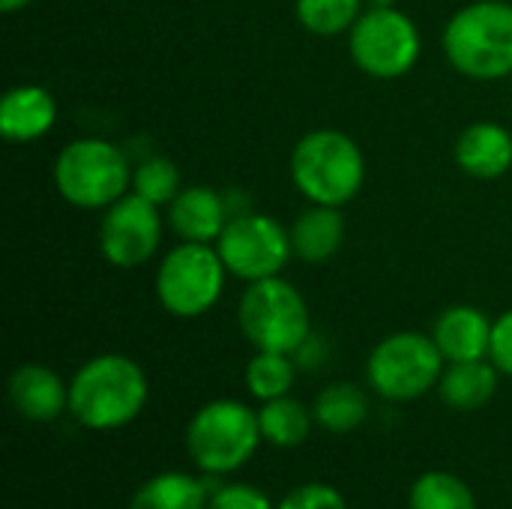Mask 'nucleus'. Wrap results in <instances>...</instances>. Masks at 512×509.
I'll list each match as a JSON object with an SVG mask.
<instances>
[{"label":"nucleus","mask_w":512,"mask_h":509,"mask_svg":"<svg viewBox=\"0 0 512 509\" xmlns=\"http://www.w3.org/2000/svg\"><path fill=\"white\" fill-rule=\"evenodd\" d=\"M315 423L324 429V432H333V435H348L354 429H360L369 417V399L366 393L357 387V384H330L318 393L315 399Z\"/></svg>","instance_id":"aec40b11"},{"label":"nucleus","mask_w":512,"mask_h":509,"mask_svg":"<svg viewBox=\"0 0 512 509\" xmlns=\"http://www.w3.org/2000/svg\"><path fill=\"white\" fill-rule=\"evenodd\" d=\"M33 0H0V12H6V15H12V12H21V9H27Z\"/></svg>","instance_id":"c85d7f7f"},{"label":"nucleus","mask_w":512,"mask_h":509,"mask_svg":"<svg viewBox=\"0 0 512 509\" xmlns=\"http://www.w3.org/2000/svg\"><path fill=\"white\" fill-rule=\"evenodd\" d=\"M258 423H261L264 441H270L273 447L291 450V447H300L309 438L315 414L300 399H294L288 393V396L264 402L261 411H258Z\"/></svg>","instance_id":"412c9836"},{"label":"nucleus","mask_w":512,"mask_h":509,"mask_svg":"<svg viewBox=\"0 0 512 509\" xmlns=\"http://www.w3.org/2000/svg\"><path fill=\"white\" fill-rule=\"evenodd\" d=\"M498 375L501 369L492 360H465V363H447L444 375L438 381V393L447 408L456 411H477L492 402L498 393Z\"/></svg>","instance_id":"a211bd4d"},{"label":"nucleus","mask_w":512,"mask_h":509,"mask_svg":"<svg viewBox=\"0 0 512 509\" xmlns=\"http://www.w3.org/2000/svg\"><path fill=\"white\" fill-rule=\"evenodd\" d=\"M264 441L258 411L237 399H213L186 426V453L207 474L243 468Z\"/></svg>","instance_id":"423d86ee"},{"label":"nucleus","mask_w":512,"mask_h":509,"mask_svg":"<svg viewBox=\"0 0 512 509\" xmlns=\"http://www.w3.org/2000/svg\"><path fill=\"white\" fill-rule=\"evenodd\" d=\"M231 219L225 195L210 186H183L168 204V228L189 243H216Z\"/></svg>","instance_id":"f8f14e48"},{"label":"nucleus","mask_w":512,"mask_h":509,"mask_svg":"<svg viewBox=\"0 0 512 509\" xmlns=\"http://www.w3.org/2000/svg\"><path fill=\"white\" fill-rule=\"evenodd\" d=\"M225 261L216 243H189L180 240L165 252L156 270V300L174 318H201L207 315L225 291Z\"/></svg>","instance_id":"0eeeda50"},{"label":"nucleus","mask_w":512,"mask_h":509,"mask_svg":"<svg viewBox=\"0 0 512 509\" xmlns=\"http://www.w3.org/2000/svg\"><path fill=\"white\" fill-rule=\"evenodd\" d=\"M207 509H276L270 504V498L255 489V486H246V483H237V486H225L219 489L213 498H210V507Z\"/></svg>","instance_id":"bb28decb"},{"label":"nucleus","mask_w":512,"mask_h":509,"mask_svg":"<svg viewBox=\"0 0 512 509\" xmlns=\"http://www.w3.org/2000/svg\"><path fill=\"white\" fill-rule=\"evenodd\" d=\"M450 66L471 81H501L512 75V3L477 0L462 6L441 33Z\"/></svg>","instance_id":"f03ea898"},{"label":"nucleus","mask_w":512,"mask_h":509,"mask_svg":"<svg viewBox=\"0 0 512 509\" xmlns=\"http://www.w3.org/2000/svg\"><path fill=\"white\" fill-rule=\"evenodd\" d=\"M366 9H387V6H396L399 0H363Z\"/></svg>","instance_id":"c756f323"},{"label":"nucleus","mask_w":512,"mask_h":509,"mask_svg":"<svg viewBox=\"0 0 512 509\" xmlns=\"http://www.w3.org/2000/svg\"><path fill=\"white\" fill-rule=\"evenodd\" d=\"M345 243V219L342 207L309 204L291 225V249L306 264L330 261Z\"/></svg>","instance_id":"f3484780"},{"label":"nucleus","mask_w":512,"mask_h":509,"mask_svg":"<svg viewBox=\"0 0 512 509\" xmlns=\"http://www.w3.org/2000/svg\"><path fill=\"white\" fill-rule=\"evenodd\" d=\"M288 174L309 204L345 207L366 183V159L351 135L339 129H312L294 144Z\"/></svg>","instance_id":"7ed1b4c3"},{"label":"nucleus","mask_w":512,"mask_h":509,"mask_svg":"<svg viewBox=\"0 0 512 509\" xmlns=\"http://www.w3.org/2000/svg\"><path fill=\"white\" fill-rule=\"evenodd\" d=\"M348 51L360 72L378 81H396L408 75L423 51L420 27L399 6L363 9L348 33Z\"/></svg>","instance_id":"1a4fd4ad"},{"label":"nucleus","mask_w":512,"mask_h":509,"mask_svg":"<svg viewBox=\"0 0 512 509\" xmlns=\"http://www.w3.org/2000/svg\"><path fill=\"white\" fill-rule=\"evenodd\" d=\"M408 509H480L468 483L447 471H426L414 480Z\"/></svg>","instance_id":"4be33fe9"},{"label":"nucleus","mask_w":512,"mask_h":509,"mask_svg":"<svg viewBox=\"0 0 512 509\" xmlns=\"http://www.w3.org/2000/svg\"><path fill=\"white\" fill-rule=\"evenodd\" d=\"M210 498L201 480L180 471H165L150 477L132 495L129 509H207Z\"/></svg>","instance_id":"6ab92c4d"},{"label":"nucleus","mask_w":512,"mask_h":509,"mask_svg":"<svg viewBox=\"0 0 512 509\" xmlns=\"http://www.w3.org/2000/svg\"><path fill=\"white\" fill-rule=\"evenodd\" d=\"M447 360L441 357L432 333L402 330L381 339L366 363L372 390L390 402H414L438 387Z\"/></svg>","instance_id":"6e6552de"},{"label":"nucleus","mask_w":512,"mask_h":509,"mask_svg":"<svg viewBox=\"0 0 512 509\" xmlns=\"http://www.w3.org/2000/svg\"><path fill=\"white\" fill-rule=\"evenodd\" d=\"M216 249L225 261L228 276L243 279L246 285L258 279L282 276L288 258L294 255L291 231L279 219L252 210L231 213L225 231L216 240Z\"/></svg>","instance_id":"9d476101"},{"label":"nucleus","mask_w":512,"mask_h":509,"mask_svg":"<svg viewBox=\"0 0 512 509\" xmlns=\"http://www.w3.org/2000/svg\"><path fill=\"white\" fill-rule=\"evenodd\" d=\"M246 387L261 402L288 396L291 387H294V360H291V354L255 351V357L246 366Z\"/></svg>","instance_id":"b1692460"},{"label":"nucleus","mask_w":512,"mask_h":509,"mask_svg":"<svg viewBox=\"0 0 512 509\" xmlns=\"http://www.w3.org/2000/svg\"><path fill=\"white\" fill-rule=\"evenodd\" d=\"M147 396V375L132 357L99 354L72 375L69 414L90 432H114L144 411Z\"/></svg>","instance_id":"f257e3e1"},{"label":"nucleus","mask_w":512,"mask_h":509,"mask_svg":"<svg viewBox=\"0 0 512 509\" xmlns=\"http://www.w3.org/2000/svg\"><path fill=\"white\" fill-rule=\"evenodd\" d=\"M9 402L30 423H51L69 411V384L42 363H24L9 375Z\"/></svg>","instance_id":"ddd939ff"},{"label":"nucleus","mask_w":512,"mask_h":509,"mask_svg":"<svg viewBox=\"0 0 512 509\" xmlns=\"http://www.w3.org/2000/svg\"><path fill=\"white\" fill-rule=\"evenodd\" d=\"M489 360L504 375H512V309H507L495 321V327H492V351H489Z\"/></svg>","instance_id":"cd10ccee"},{"label":"nucleus","mask_w":512,"mask_h":509,"mask_svg":"<svg viewBox=\"0 0 512 509\" xmlns=\"http://www.w3.org/2000/svg\"><path fill=\"white\" fill-rule=\"evenodd\" d=\"M240 333L255 351L297 354L312 339V315L303 294L282 276L249 282L237 306Z\"/></svg>","instance_id":"20e7f679"},{"label":"nucleus","mask_w":512,"mask_h":509,"mask_svg":"<svg viewBox=\"0 0 512 509\" xmlns=\"http://www.w3.org/2000/svg\"><path fill=\"white\" fill-rule=\"evenodd\" d=\"M363 0H297V21L315 36H342L351 33L363 15Z\"/></svg>","instance_id":"5701e85b"},{"label":"nucleus","mask_w":512,"mask_h":509,"mask_svg":"<svg viewBox=\"0 0 512 509\" xmlns=\"http://www.w3.org/2000/svg\"><path fill=\"white\" fill-rule=\"evenodd\" d=\"M276 509H348L345 498L339 489L327 486V483H306L297 486L294 492H288Z\"/></svg>","instance_id":"a878e982"},{"label":"nucleus","mask_w":512,"mask_h":509,"mask_svg":"<svg viewBox=\"0 0 512 509\" xmlns=\"http://www.w3.org/2000/svg\"><path fill=\"white\" fill-rule=\"evenodd\" d=\"M492 327L495 321H489L483 309L450 306L435 318L432 339L447 363L486 360L492 351Z\"/></svg>","instance_id":"4468645a"},{"label":"nucleus","mask_w":512,"mask_h":509,"mask_svg":"<svg viewBox=\"0 0 512 509\" xmlns=\"http://www.w3.org/2000/svg\"><path fill=\"white\" fill-rule=\"evenodd\" d=\"M57 99L39 84H18L0 102V132L12 144H30L51 132Z\"/></svg>","instance_id":"dca6fc26"},{"label":"nucleus","mask_w":512,"mask_h":509,"mask_svg":"<svg viewBox=\"0 0 512 509\" xmlns=\"http://www.w3.org/2000/svg\"><path fill=\"white\" fill-rule=\"evenodd\" d=\"M162 231H165V219L159 207L135 192H126L111 207H105L99 219L96 243L111 267L132 270L156 255L162 243Z\"/></svg>","instance_id":"9b49d317"},{"label":"nucleus","mask_w":512,"mask_h":509,"mask_svg":"<svg viewBox=\"0 0 512 509\" xmlns=\"http://www.w3.org/2000/svg\"><path fill=\"white\" fill-rule=\"evenodd\" d=\"M180 189V171L165 156H147L132 168V192L156 207H168Z\"/></svg>","instance_id":"393cba45"},{"label":"nucleus","mask_w":512,"mask_h":509,"mask_svg":"<svg viewBox=\"0 0 512 509\" xmlns=\"http://www.w3.org/2000/svg\"><path fill=\"white\" fill-rule=\"evenodd\" d=\"M54 186L78 210H105L132 189V165L105 138H75L54 159Z\"/></svg>","instance_id":"39448f33"},{"label":"nucleus","mask_w":512,"mask_h":509,"mask_svg":"<svg viewBox=\"0 0 512 509\" xmlns=\"http://www.w3.org/2000/svg\"><path fill=\"white\" fill-rule=\"evenodd\" d=\"M456 165L474 180H498L512 168V132L495 120L471 123L453 147Z\"/></svg>","instance_id":"2eb2a0df"}]
</instances>
